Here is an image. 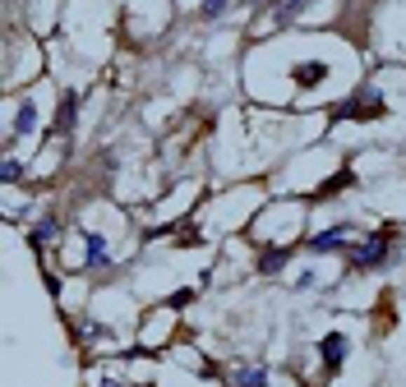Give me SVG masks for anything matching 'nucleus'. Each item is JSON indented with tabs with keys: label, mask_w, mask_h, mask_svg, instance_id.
Masks as SVG:
<instances>
[{
	"label": "nucleus",
	"mask_w": 406,
	"mask_h": 387,
	"mask_svg": "<svg viewBox=\"0 0 406 387\" xmlns=\"http://www.w3.org/2000/svg\"><path fill=\"white\" fill-rule=\"evenodd\" d=\"M323 74H328V65H318V60H309V65H296V83H300V88H314Z\"/></svg>",
	"instance_id": "5"
},
{
	"label": "nucleus",
	"mask_w": 406,
	"mask_h": 387,
	"mask_svg": "<svg viewBox=\"0 0 406 387\" xmlns=\"http://www.w3.org/2000/svg\"><path fill=\"white\" fill-rule=\"evenodd\" d=\"M300 10H305V0H277V19H282V23H286V19H296Z\"/></svg>",
	"instance_id": "12"
},
{
	"label": "nucleus",
	"mask_w": 406,
	"mask_h": 387,
	"mask_svg": "<svg viewBox=\"0 0 406 387\" xmlns=\"http://www.w3.org/2000/svg\"><path fill=\"white\" fill-rule=\"evenodd\" d=\"M388 249H393V231H379V235H370V240H365L360 249H356V267H384Z\"/></svg>",
	"instance_id": "2"
},
{
	"label": "nucleus",
	"mask_w": 406,
	"mask_h": 387,
	"mask_svg": "<svg viewBox=\"0 0 406 387\" xmlns=\"http://www.w3.org/2000/svg\"><path fill=\"white\" fill-rule=\"evenodd\" d=\"M346 235H351V226H332V231L314 235V240H309V249H318V254H323V249H341V244H346Z\"/></svg>",
	"instance_id": "4"
},
{
	"label": "nucleus",
	"mask_w": 406,
	"mask_h": 387,
	"mask_svg": "<svg viewBox=\"0 0 406 387\" xmlns=\"http://www.w3.org/2000/svg\"><path fill=\"white\" fill-rule=\"evenodd\" d=\"M0 176H5V180H10V185H14V180H19V176H23V166H19V162H14V157H10V162L0 166Z\"/></svg>",
	"instance_id": "14"
},
{
	"label": "nucleus",
	"mask_w": 406,
	"mask_h": 387,
	"mask_svg": "<svg viewBox=\"0 0 406 387\" xmlns=\"http://www.w3.org/2000/svg\"><path fill=\"white\" fill-rule=\"evenodd\" d=\"M83 240H88V263H93V267H102V263H107V244H102V235H93V231H88Z\"/></svg>",
	"instance_id": "9"
},
{
	"label": "nucleus",
	"mask_w": 406,
	"mask_h": 387,
	"mask_svg": "<svg viewBox=\"0 0 406 387\" xmlns=\"http://www.w3.org/2000/svg\"><path fill=\"white\" fill-rule=\"evenodd\" d=\"M236 387H268V369H236V378H231Z\"/></svg>",
	"instance_id": "6"
},
{
	"label": "nucleus",
	"mask_w": 406,
	"mask_h": 387,
	"mask_svg": "<svg viewBox=\"0 0 406 387\" xmlns=\"http://www.w3.org/2000/svg\"><path fill=\"white\" fill-rule=\"evenodd\" d=\"M55 231H60V226H55V217H42L33 226V244H46V240H55Z\"/></svg>",
	"instance_id": "10"
},
{
	"label": "nucleus",
	"mask_w": 406,
	"mask_h": 387,
	"mask_svg": "<svg viewBox=\"0 0 406 387\" xmlns=\"http://www.w3.org/2000/svg\"><path fill=\"white\" fill-rule=\"evenodd\" d=\"M74 111H79V97H74V92H69V97L60 101V120H55V129H60V134H65L69 125H74Z\"/></svg>",
	"instance_id": "8"
},
{
	"label": "nucleus",
	"mask_w": 406,
	"mask_h": 387,
	"mask_svg": "<svg viewBox=\"0 0 406 387\" xmlns=\"http://www.w3.org/2000/svg\"><path fill=\"white\" fill-rule=\"evenodd\" d=\"M250 5H254V0H250Z\"/></svg>",
	"instance_id": "16"
},
{
	"label": "nucleus",
	"mask_w": 406,
	"mask_h": 387,
	"mask_svg": "<svg viewBox=\"0 0 406 387\" xmlns=\"http://www.w3.org/2000/svg\"><path fill=\"white\" fill-rule=\"evenodd\" d=\"M222 10H226V0H203V14H208V19H217Z\"/></svg>",
	"instance_id": "15"
},
{
	"label": "nucleus",
	"mask_w": 406,
	"mask_h": 387,
	"mask_svg": "<svg viewBox=\"0 0 406 387\" xmlns=\"http://www.w3.org/2000/svg\"><path fill=\"white\" fill-rule=\"evenodd\" d=\"M384 115V97H379V88H360L351 101H341L337 111H332V120H379Z\"/></svg>",
	"instance_id": "1"
},
{
	"label": "nucleus",
	"mask_w": 406,
	"mask_h": 387,
	"mask_svg": "<svg viewBox=\"0 0 406 387\" xmlns=\"http://www.w3.org/2000/svg\"><path fill=\"white\" fill-rule=\"evenodd\" d=\"M33 125H37V106H33V101H23L19 120H14V134H33Z\"/></svg>",
	"instance_id": "7"
},
{
	"label": "nucleus",
	"mask_w": 406,
	"mask_h": 387,
	"mask_svg": "<svg viewBox=\"0 0 406 387\" xmlns=\"http://www.w3.org/2000/svg\"><path fill=\"white\" fill-rule=\"evenodd\" d=\"M341 185H351V171H341V176H332V180H328V185L318 189V194H323V199H328V194H337V189H341Z\"/></svg>",
	"instance_id": "13"
},
{
	"label": "nucleus",
	"mask_w": 406,
	"mask_h": 387,
	"mask_svg": "<svg viewBox=\"0 0 406 387\" xmlns=\"http://www.w3.org/2000/svg\"><path fill=\"white\" fill-rule=\"evenodd\" d=\"M282 263H286V254H282V249H268V254L259 258V272H277Z\"/></svg>",
	"instance_id": "11"
},
{
	"label": "nucleus",
	"mask_w": 406,
	"mask_h": 387,
	"mask_svg": "<svg viewBox=\"0 0 406 387\" xmlns=\"http://www.w3.org/2000/svg\"><path fill=\"white\" fill-rule=\"evenodd\" d=\"M318 355H323V369H328V374H337L341 360H346V337H341V332H328V337L318 342Z\"/></svg>",
	"instance_id": "3"
}]
</instances>
